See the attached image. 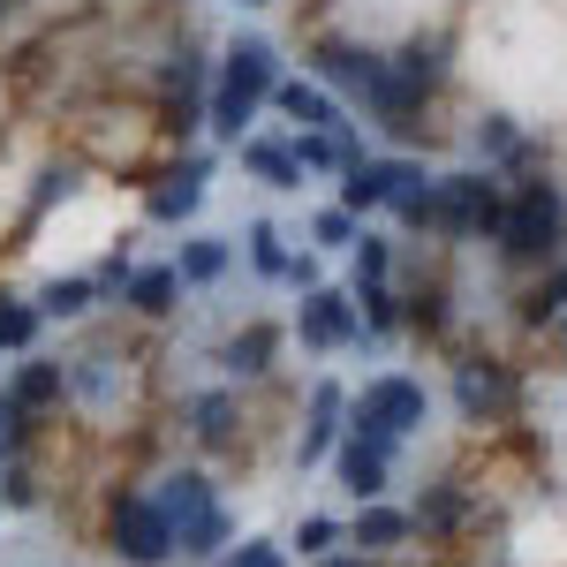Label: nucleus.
Returning <instances> with one entry per match:
<instances>
[{"label":"nucleus","mask_w":567,"mask_h":567,"mask_svg":"<svg viewBox=\"0 0 567 567\" xmlns=\"http://www.w3.org/2000/svg\"><path fill=\"white\" fill-rule=\"evenodd\" d=\"M272 84H280V45L258 39V31H235L219 45V69H213V99H205V130L219 144H243L250 122L272 106Z\"/></svg>","instance_id":"f257e3e1"},{"label":"nucleus","mask_w":567,"mask_h":567,"mask_svg":"<svg viewBox=\"0 0 567 567\" xmlns=\"http://www.w3.org/2000/svg\"><path fill=\"white\" fill-rule=\"evenodd\" d=\"M492 250H499V265H515V272L560 265V250H567V189L553 175L507 182V219H499Z\"/></svg>","instance_id":"f03ea898"},{"label":"nucleus","mask_w":567,"mask_h":567,"mask_svg":"<svg viewBox=\"0 0 567 567\" xmlns=\"http://www.w3.org/2000/svg\"><path fill=\"white\" fill-rule=\"evenodd\" d=\"M99 545H106V560L122 567H167L182 560L175 553V523L159 515V499H152V484H106V499H99Z\"/></svg>","instance_id":"7ed1b4c3"},{"label":"nucleus","mask_w":567,"mask_h":567,"mask_svg":"<svg viewBox=\"0 0 567 567\" xmlns=\"http://www.w3.org/2000/svg\"><path fill=\"white\" fill-rule=\"evenodd\" d=\"M424 416H432V386L409 379V371H379L349 393V432L371 439V446H393V454L424 432Z\"/></svg>","instance_id":"20e7f679"},{"label":"nucleus","mask_w":567,"mask_h":567,"mask_svg":"<svg viewBox=\"0 0 567 567\" xmlns=\"http://www.w3.org/2000/svg\"><path fill=\"white\" fill-rule=\"evenodd\" d=\"M499 219H507V175L492 167L439 175V243H492Z\"/></svg>","instance_id":"39448f33"},{"label":"nucleus","mask_w":567,"mask_h":567,"mask_svg":"<svg viewBox=\"0 0 567 567\" xmlns=\"http://www.w3.org/2000/svg\"><path fill=\"white\" fill-rule=\"evenodd\" d=\"M454 409H462V424H507L523 409V371L507 355H462L454 363Z\"/></svg>","instance_id":"423d86ee"},{"label":"nucleus","mask_w":567,"mask_h":567,"mask_svg":"<svg viewBox=\"0 0 567 567\" xmlns=\"http://www.w3.org/2000/svg\"><path fill=\"white\" fill-rule=\"evenodd\" d=\"M288 333L303 341L310 355H341V349H363V310H355L349 288H303V303L288 318Z\"/></svg>","instance_id":"0eeeda50"},{"label":"nucleus","mask_w":567,"mask_h":567,"mask_svg":"<svg viewBox=\"0 0 567 567\" xmlns=\"http://www.w3.org/2000/svg\"><path fill=\"white\" fill-rule=\"evenodd\" d=\"M303 61H310V76L326 91H341V99H363V91L386 76V53L379 45H355V39H310Z\"/></svg>","instance_id":"6e6552de"},{"label":"nucleus","mask_w":567,"mask_h":567,"mask_svg":"<svg viewBox=\"0 0 567 567\" xmlns=\"http://www.w3.org/2000/svg\"><path fill=\"white\" fill-rule=\"evenodd\" d=\"M243 424H250V409H243V393H235V386L182 393V432L197 439L205 454H227V446H243Z\"/></svg>","instance_id":"1a4fd4ad"},{"label":"nucleus","mask_w":567,"mask_h":567,"mask_svg":"<svg viewBox=\"0 0 567 567\" xmlns=\"http://www.w3.org/2000/svg\"><path fill=\"white\" fill-rule=\"evenodd\" d=\"M416 167H424V159H401V152H363L349 175H341V205H349L355 219H363V213H386L393 197H401V182L416 175Z\"/></svg>","instance_id":"9d476101"},{"label":"nucleus","mask_w":567,"mask_h":567,"mask_svg":"<svg viewBox=\"0 0 567 567\" xmlns=\"http://www.w3.org/2000/svg\"><path fill=\"white\" fill-rule=\"evenodd\" d=\"M341 432H349V386L318 379L310 386V409H303V432H296V470H318L341 446Z\"/></svg>","instance_id":"9b49d317"},{"label":"nucleus","mask_w":567,"mask_h":567,"mask_svg":"<svg viewBox=\"0 0 567 567\" xmlns=\"http://www.w3.org/2000/svg\"><path fill=\"white\" fill-rule=\"evenodd\" d=\"M272 114L296 122V130H349L341 91H326L318 76H280V84H272Z\"/></svg>","instance_id":"f8f14e48"},{"label":"nucleus","mask_w":567,"mask_h":567,"mask_svg":"<svg viewBox=\"0 0 567 567\" xmlns=\"http://www.w3.org/2000/svg\"><path fill=\"white\" fill-rule=\"evenodd\" d=\"M333 477H341V492H349L355 507H363V499H386V484H393V446H371V439L341 432V446H333Z\"/></svg>","instance_id":"ddd939ff"},{"label":"nucleus","mask_w":567,"mask_h":567,"mask_svg":"<svg viewBox=\"0 0 567 567\" xmlns=\"http://www.w3.org/2000/svg\"><path fill=\"white\" fill-rule=\"evenodd\" d=\"M272 363H280V326H272V318H250L243 333H227V341H219V371H227V379H243V386L272 379Z\"/></svg>","instance_id":"4468645a"},{"label":"nucleus","mask_w":567,"mask_h":567,"mask_svg":"<svg viewBox=\"0 0 567 567\" xmlns=\"http://www.w3.org/2000/svg\"><path fill=\"white\" fill-rule=\"evenodd\" d=\"M470 515H477V499H470V484H462V477L424 484V492H416V507H409L416 537H462V529H470Z\"/></svg>","instance_id":"2eb2a0df"},{"label":"nucleus","mask_w":567,"mask_h":567,"mask_svg":"<svg viewBox=\"0 0 567 567\" xmlns=\"http://www.w3.org/2000/svg\"><path fill=\"white\" fill-rule=\"evenodd\" d=\"M205 175H213V159L182 152V167H167V175L144 189V213H152V219H167V227H175V219H189L197 205H205Z\"/></svg>","instance_id":"dca6fc26"},{"label":"nucleus","mask_w":567,"mask_h":567,"mask_svg":"<svg viewBox=\"0 0 567 567\" xmlns=\"http://www.w3.org/2000/svg\"><path fill=\"white\" fill-rule=\"evenodd\" d=\"M409 537H416V523H409V507H386V499H363L349 515V545L355 553H371V560H393V553H409Z\"/></svg>","instance_id":"f3484780"},{"label":"nucleus","mask_w":567,"mask_h":567,"mask_svg":"<svg viewBox=\"0 0 567 567\" xmlns=\"http://www.w3.org/2000/svg\"><path fill=\"white\" fill-rule=\"evenodd\" d=\"M8 393H16L31 416H53V409L69 401V355H39L31 349L16 371H8Z\"/></svg>","instance_id":"a211bd4d"},{"label":"nucleus","mask_w":567,"mask_h":567,"mask_svg":"<svg viewBox=\"0 0 567 567\" xmlns=\"http://www.w3.org/2000/svg\"><path fill=\"white\" fill-rule=\"evenodd\" d=\"M152 499H159V515H167L175 537H182L197 515H213V507H219V484L205 477V470H167V477L152 484Z\"/></svg>","instance_id":"6ab92c4d"},{"label":"nucleus","mask_w":567,"mask_h":567,"mask_svg":"<svg viewBox=\"0 0 567 567\" xmlns=\"http://www.w3.org/2000/svg\"><path fill=\"white\" fill-rule=\"evenodd\" d=\"M288 144H296V167H303V175H349L355 159H363L355 122H349V130H296Z\"/></svg>","instance_id":"aec40b11"},{"label":"nucleus","mask_w":567,"mask_h":567,"mask_svg":"<svg viewBox=\"0 0 567 567\" xmlns=\"http://www.w3.org/2000/svg\"><path fill=\"white\" fill-rule=\"evenodd\" d=\"M175 303H182V272H175V265H136L130 288H122V310H130V318H144V326L175 318Z\"/></svg>","instance_id":"412c9836"},{"label":"nucleus","mask_w":567,"mask_h":567,"mask_svg":"<svg viewBox=\"0 0 567 567\" xmlns=\"http://www.w3.org/2000/svg\"><path fill=\"white\" fill-rule=\"evenodd\" d=\"M393 61V76H409V84L424 91V99H439V84H446V69H454V61H446V39H439V31H416V39H401L386 53Z\"/></svg>","instance_id":"4be33fe9"},{"label":"nucleus","mask_w":567,"mask_h":567,"mask_svg":"<svg viewBox=\"0 0 567 567\" xmlns=\"http://www.w3.org/2000/svg\"><path fill=\"white\" fill-rule=\"evenodd\" d=\"M235 159H243V175H258L265 189H303V167H296V144H288V136H243Z\"/></svg>","instance_id":"5701e85b"},{"label":"nucleus","mask_w":567,"mask_h":567,"mask_svg":"<svg viewBox=\"0 0 567 567\" xmlns=\"http://www.w3.org/2000/svg\"><path fill=\"white\" fill-rule=\"evenodd\" d=\"M227 265H235V243H227V235H189V243L175 250L182 288H219V280H227Z\"/></svg>","instance_id":"b1692460"},{"label":"nucleus","mask_w":567,"mask_h":567,"mask_svg":"<svg viewBox=\"0 0 567 567\" xmlns=\"http://www.w3.org/2000/svg\"><path fill=\"white\" fill-rule=\"evenodd\" d=\"M515 318H523L529 333H545V326H560V318H567V265H545V272L529 280L523 296H515Z\"/></svg>","instance_id":"393cba45"},{"label":"nucleus","mask_w":567,"mask_h":567,"mask_svg":"<svg viewBox=\"0 0 567 567\" xmlns=\"http://www.w3.org/2000/svg\"><path fill=\"white\" fill-rule=\"evenodd\" d=\"M401 326L424 333V341H446V326H454V296H446V280L409 288V296H401Z\"/></svg>","instance_id":"a878e982"},{"label":"nucleus","mask_w":567,"mask_h":567,"mask_svg":"<svg viewBox=\"0 0 567 567\" xmlns=\"http://www.w3.org/2000/svg\"><path fill=\"white\" fill-rule=\"evenodd\" d=\"M227 545H235V515H227V499H219L213 515H197V523L175 537V553H182V560H197V567H213Z\"/></svg>","instance_id":"bb28decb"},{"label":"nucleus","mask_w":567,"mask_h":567,"mask_svg":"<svg viewBox=\"0 0 567 567\" xmlns=\"http://www.w3.org/2000/svg\"><path fill=\"white\" fill-rule=\"evenodd\" d=\"M386 213L401 219L409 235H439V175H424V167H416V175L401 182V197H393Z\"/></svg>","instance_id":"cd10ccee"},{"label":"nucleus","mask_w":567,"mask_h":567,"mask_svg":"<svg viewBox=\"0 0 567 567\" xmlns=\"http://www.w3.org/2000/svg\"><path fill=\"white\" fill-rule=\"evenodd\" d=\"M39 424H45V416H31L16 393L0 386V462H23V454L39 446Z\"/></svg>","instance_id":"c85d7f7f"},{"label":"nucleus","mask_w":567,"mask_h":567,"mask_svg":"<svg viewBox=\"0 0 567 567\" xmlns=\"http://www.w3.org/2000/svg\"><path fill=\"white\" fill-rule=\"evenodd\" d=\"M39 326H45V310H39V303H16V296H0V355H31V349H39Z\"/></svg>","instance_id":"c756f323"},{"label":"nucleus","mask_w":567,"mask_h":567,"mask_svg":"<svg viewBox=\"0 0 567 567\" xmlns=\"http://www.w3.org/2000/svg\"><path fill=\"white\" fill-rule=\"evenodd\" d=\"M355 310H363V341H393L401 333V296H393V280L386 288H349Z\"/></svg>","instance_id":"7c9ffc66"},{"label":"nucleus","mask_w":567,"mask_h":567,"mask_svg":"<svg viewBox=\"0 0 567 567\" xmlns=\"http://www.w3.org/2000/svg\"><path fill=\"white\" fill-rule=\"evenodd\" d=\"M91 303H99V280H84V272H69V280H45V296H39L45 318H69V326H76Z\"/></svg>","instance_id":"2f4dec72"},{"label":"nucleus","mask_w":567,"mask_h":567,"mask_svg":"<svg viewBox=\"0 0 567 567\" xmlns=\"http://www.w3.org/2000/svg\"><path fill=\"white\" fill-rule=\"evenodd\" d=\"M243 250H250V272H258V280H288V258H296V250L280 243L272 219H250V243H243Z\"/></svg>","instance_id":"473e14b6"},{"label":"nucleus","mask_w":567,"mask_h":567,"mask_svg":"<svg viewBox=\"0 0 567 567\" xmlns=\"http://www.w3.org/2000/svg\"><path fill=\"white\" fill-rule=\"evenodd\" d=\"M349 258H355V288H386L393 280V235H371V227H363Z\"/></svg>","instance_id":"72a5a7b5"},{"label":"nucleus","mask_w":567,"mask_h":567,"mask_svg":"<svg viewBox=\"0 0 567 567\" xmlns=\"http://www.w3.org/2000/svg\"><path fill=\"white\" fill-rule=\"evenodd\" d=\"M39 499H45V484H39V470H31V454H23V462H0V507H8V515H31Z\"/></svg>","instance_id":"f704fd0d"},{"label":"nucleus","mask_w":567,"mask_h":567,"mask_svg":"<svg viewBox=\"0 0 567 567\" xmlns=\"http://www.w3.org/2000/svg\"><path fill=\"white\" fill-rule=\"evenodd\" d=\"M288 545H296V553H303V560H326V553H333V545H349V523H341V515H303V523H296V537H288Z\"/></svg>","instance_id":"c9c22d12"},{"label":"nucleus","mask_w":567,"mask_h":567,"mask_svg":"<svg viewBox=\"0 0 567 567\" xmlns=\"http://www.w3.org/2000/svg\"><path fill=\"white\" fill-rule=\"evenodd\" d=\"M355 235H363V219L349 205H326V213L310 219V243H326V250H355Z\"/></svg>","instance_id":"e433bc0d"},{"label":"nucleus","mask_w":567,"mask_h":567,"mask_svg":"<svg viewBox=\"0 0 567 567\" xmlns=\"http://www.w3.org/2000/svg\"><path fill=\"white\" fill-rule=\"evenodd\" d=\"M213 567H288V545H272V537H243V545H227Z\"/></svg>","instance_id":"4c0bfd02"},{"label":"nucleus","mask_w":567,"mask_h":567,"mask_svg":"<svg viewBox=\"0 0 567 567\" xmlns=\"http://www.w3.org/2000/svg\"><path fill=\"white\" fill-rule=\"evenodd\" d=\"M288 288H296V296H303V288H318V258H310V250H296V258H288Z\"/></svg>","instance_id":"58836bf2"},{"label":"nucleus","mask_w":567,"mask_h":567,"mask_svg":"<svg viewBox=\"0 0 567 567\" xmlns=\"http://www.w3.org/2000/svg\"><path fill=\"white\" fill-rule=\"evenodd\" d=\"M318 567H379V560H371V553H326Z\"/></svg>","instance_id":"ea45409f"},{"label":"nucleus","mask_w":567,"mask_h":567,"mask_svg":"<svg viewBox=\"0 0 567 567\" xmlns=\"http://www.w3.org/2000/svg\"><path fill=\"white\" fill-rule=\"evenodd\" d=\"M235 8H272V0H235Z\"/></svg>","instance_id":"a19ab883"},{"label":"nucleus","mask_w":567,"mask_h":567,"mask_svg":"<svg viewBox=\"0 0 567 567\" xmlns=\"http://www.w3.org/2000/svg\"><path fill=\"white\" fill-rule=\"evenodd\" d=\"M8 8H16V0H0V23H8Z\"/></svg>","instance_id":"79ce46f5"}]
</instances>
